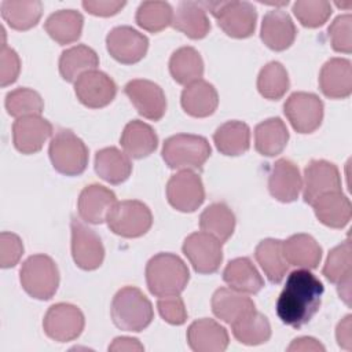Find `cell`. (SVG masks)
I'll list each match as a JSON object with an SVG mask.
<instances>
[{"label":"cell","instance_id":"1","mask_svg":"<svg viewBox=\"0 0 352 352\" xmlns=\"http://www.w3.org/2000/svg\"><path fill=\"white\" fill-rule=\"evenodd\" d=\"M324 287L305 268L289 274L276 301V315L287 326L300 329L319 311Z\"/></svg>","mask_w":352,"mask_h":352},{"label":"cell","instance_id":"2","mask_svg":"<svg viewBox=\"0 0 352 352\" xmlns=\"http://www.w3.org/2000/svg\"><path fill=\"white\" fill-rule=\"evenodd\" d=\"M190 280L184 261L173 253H158L146 265V282L151 294L157 297L180 294Z\"/></svg>","mask_w":352,"mask_h":352},{"label":"cell","instance_id":"3","mask_svg":"<svg viewBox=\"0 0 352 352\" xmlns=\"http://www.w3.org/2000/svg\"><path fill=\"white\" fill-rule=\"evenodd\" d=\"M110 311L114 324L125 331H142L154 318L150 300L135 286L120 289L113 297Z\"/></svg>","mask_w":352,"mask_h":352},{"label":"cell","instance_id":"4","mask_svg":"<svg viewBox=\"0 0 352 352\" xmlns=\"http://www.w3.org/2000/svg\"><path fill=\"white\" fill-rule=\"evenodd\" d=\"M209 142L199 135L177 133L168 138L162 146V158L172 169L195 170L202 169L210 157Z\"/></svg>","mask_w":352,"mask_h":352},{"label":"cell","instance_id":"5","mask_svg":"<svg viewBox=\"0 0 352 352\" xmlns=\"http://www.w3.org/2000/svg\"><path fill=\"white\" fill-rule=\"evenodd\" d=\"M23 290L33 298L50 300L59 286V271L47 254H33L25 260L19 271Z\"/></svg>","mask_w":352,"mask_h":352},{"label":"cell","instance_id":"6","mask_svg":"<svg viewBox=\"0 0 352 352\" xmlns=\"http://www.w3.org/2000/svg\"><path fill=\"white\" fill-rule=\"evenodd\" d=\"M205 10L217 19L221 30L234 38H246L256 29L257 12L249 1H204Z\"/></svg>","mask_w":352,"mask_h":352},{"label":"cell","instance_id":"7","mask_svg":"<svg viewBox=\"0 0 352 352\" xmlns=\"http://www.w3.org/2000/svg\"><path fill=\"white\" fill-rule=\"evenodd\" d=\"M50 160L55 170L66 176L81 175L88 165V147L70 129H59L51 139Z\"/></svg>","mask_w":352,"mask_h":352},{"label":"cell","instance_id":"8","mask_svg":"<svg viewBox=\"0 0 352 352\" xmlns=\"http://www.w3.org/2000/svg\"><path fill=\"white\" fill-rule=\"evenodd\" d=\"M109 228L124 238H138L144 235L153 224L151 210L138 199L117 201L106 217Z\"/></svg>","mask_w":352,"mask_h":352},{"label":"cell","instance_id":"9","mask_svg":"<svg viewBox=\"0 0 352 352\" xmlns=\"http://www.w3.org/2000/svg\"><path fill=\"white\" fill-rule=\"evenodd\" d=\"M84 324L85 319L81 309L67 302L51 305L43 320L45 334L58 342L76 340L82 333Z\"/></svg>","mask_w":352,"mask_h":352},{"label":"cell","instance_id":"10","mask_svg":"<svg viewBox=\"0 0 352 352\" xmlns=\"http://www.w3.org/2000/svg\"><path fill=\"white\" fill-rule=\"evenodd\" d=\"M285 116L298 133H312L323 120V102L311 92H294L283 104Z\"/></svg>","mask_w":352,"mask_h":352},{"label":"cell","instance_id":"11","mask_svg":"<svg viewBox=\"0 0 352 352\" xmlns=\"http://www.w3.org/2000/svg\"><path fill=\"white\" fill-rule=\"evenodd\" d=\"M182 249L198 274H213L223 261L221 242L204 231L190 234L184 239Z\"/></svg>","mask_w":352,"mask_h":352},{"label":"cell","instance_id":"12","mask_svg":"<svg viewBox=\"0 0 352 352\" xmlns=\"http://www.w3.org/2000/svg\"><path fill=\"white\" fill-rule=\"evenodd\" d=\"M166 198L179 212H195L205 199V188L201 177L192 170H179L166 184Z\"/></svg>","mask_w":352,"mask_h":352},{"label":"cell","instance_id":"13","mask_svg":"<svg viewBox=\"0 0 352 352\" xmlns=\"http://www.w3.org/2000/svg\"><path fill=\"white\" fill-rule=\"evenodd\" d=\"M70 228L72 256L77 267L85 271L99 268L104 258V248L99 235L77 217L72 219Z\"/></svg>","mask_w":352,"mask_h":352},{"label":"cell","instance_id":"14","mask_svg":"<svg viewBox=\"0 0 352 352\" xmlns=\"http://www.w3.org/2000/svg\"><path fill=\"white\" fill-rule=\"evenodd\" d=\"M109 54L124 65H132L144 58L148 38L132 26H116L106 37Z\"/></svg>","mask_w":352,"mask_h":352},{"label":"cell","instance_id":"15","mask_svg":"<svg viewBox=\"0 0 352 352\" xmlns=\"http://www.w3.org/2000/svg\"><path fill=\"white\" fill-rule=\"evenodd\" d=\"M74 92L84 106L100 109L113 102L117 94V85L104 72L94 69L85 72L76 80Z\"/></svg>","mask_w":352,"mask_h":352},{"label":"cell","instance_id":"16","mask_svg":"<svg viewBox=\"0 0 352 352\" xmlns=\"http://www.w3.org/2000/svg\"><path fill=\"white\" fill-rule=\"evenodd\" d=\"M124 92L138 113L144 118L158 121L164 117L166 111V98L158 84L150 80L136 78L126 82Z\"/></svg>","mask_w":352,"mask_h":352},{"label":"cell","instance_id":"17","mask_svg":"<svg viewBox=\"0 0 352 352\" xmlns=\"http://www.w3.org/2000/svg\"><path fill=\"white\" fill-rule=\"evenodd\" d=\"M341 191V176L338 168L324 160H312L304 169L302 198L312 205L323 194Z\"/></svg>","mask_w":352,"mask_h":352},{"label":"cell","instance_id":"18","mask_svg":"<svg viewBox=\"0 0 352 352\" xmlns=\"http://www.w3.org/2000/svg\"><path fill=\"white\" fill-rule=\"evenodd\" d=\"M52 133V125L40 116H25L16 118L12 125V142L22 154L40 151Z\"/></svg>","mask_w":352,"mask_h":352},{"label":"cell","instance_id":"19","mask_svg":"<svg viewBox=\"0 0 352 352\" xmlns=\"http://www.w3.org/2000/svg\"><path fill=\"white\" fill-rule=\"evenodd\" d=\"M319 88L330 99H345L352 92V65L345 58H331L320 69Z\"/></svg>","mask_w":352,"mask_h":352},{"label":"cell","instance_id":"20","mask_svg":"<svg viewBox=\"0 0 352 352\" xmlns=\"http://www.w3.org/2000/svg\"><path fill=\"white\" fill-rule=\"evenodd\" d=\"M302 188V179L294 162L286 158L278 160L270 172V194L280 202H293L298 198Z\"/></svg>","mask_w":352,"mask_h":352},{"label":"cell","instance_id":"21","mask_svg":"<svg viewBox=\"0 0 352 352\" xmlns=\"http://www.w3.org/2000/svg\"><path fill=\"white\" fill-rule=\"evenodd\" d=\"M228 341L226 327L209 318L198 319L187 329V342L195 352H223Z\"/></svg>","mask_w":352,"mask_h":352},{"label":"cell","instance_id":"22","mask_svg":"<svg viewBox=\"0 0 352 352\" xmlns=\"http://www.w3.org/2000/svg\"><path fill=\"white\" fill-rule=\"evenodd\" d=\"M116 202V194L110 188L100 184H89L82 188L78 197L80 219L89 224H102Z\"/></svg>","mask_w":352,"mask_h":352},{"label":"cell","instance_id":"23","mask_svg":"<svg viewBox=\"0 0 352 352\" xmlns=\"http://www.w3.org/2000/svg\"><path fill=\"white\" fill-rule=\"evenodd\" d=\"M297 30L290 15L283 10L268 11L261 22L260 37L263 43L274 51H285L296 38Z\"/></svg>","mask_w":352,"mask_h":352},{"label":"cell","instance_id":"24","mask_svg":"<svg viewBox=\"0 0 352 352\" xmlns=\"http://www.w3.org/2000/svg\"><path fill=\"white\" fill-rule=\"evenodd\" d=\"M180 102L183 110L188 116L204 118L213 114L217 109L219 95L210 82L201 78L186 85Z\"/></svg>","mask_w":352,"mask_h":352},{"label":"cell","instance_id":"25","mask_svg":"<svg viewBox=\"0 0 352 352\" xmlns=\"http://www.w3.org/2000/svg\"><path fill=\"white\" fill-rule=\"evenodd\" d=\"M120 143L125 154L135 160H140L155 151L158 136L148 124L140 120H132L125 125Z\"/></svg>","mask_w":352,"mask_h":352},{"label":"cell","instance_id":"26","mask_svg":"<svg viewBox=\"0 0 352 352\" xmlns=\"http://www.w3.org/2000/svg\"><path fill=\"white\" fill-rule=\"evenodd\" d=\"M318 220L331 228L345 227L352 216L351 201L342 191H331L323 194L312 204Z\"/></svg>","mask_w":352,"mask_h":352},{"label":"cell","instance_id":"27","mask_svg":"<svg viewBox=\"0 0 352 352\" xmlns=\"http://www.w3.org/2000/svg\"><path fill=\"white\" fill-rule=\"evenodd\" d=\"M283 256L289 265L314 270L322 260V248L308 234H294L282 241Z\"/></svg>","mask_w":352,"mask_h":352},{"label":"cell","instance_id":"28","mask_svg":"<svg viewBox=\"0 0 352 352\" xmlns=\"http://www.w3.org/2000/svg\"><path fill=\"white\" fill-rule=\"evenodd\" d=\"M172 26L194 40L204 38L210 30L206 10L198 1H180L173 14Z\"/></svg>","mask_w":352,"mask_h":352},{"label":"cell","instance_id":"29","mask_svg":"<svg viewBox=\"0 0 352 352\" xmlns=\"http://www.w3.org/2000/svg\"><path fill=\"white\" fill-rule=\"evenodd\" d=\"M223 279L231 289L241 293L256 294L264 286L260 272L249 257L231 260L223 271Z\"/></svg>","mask_w":352,"mask_h":352},{"label":"cell","instance_id":"30","mask_svg":"<svg viewBox=\"0 0 352 352\" xmlns=\"http://www.w3.org/2000/svg\"><path fill=\"white\" fill-rule=\"evenodd\" d=\"M95 172L110 184H121L129 177L132 162L117 147H106L95 154Z\"/></svg>","mask_w":352,"mask_h":352},{"label":"cell","instance_id":"31","mask_svg":"<svg viewBox=\"0 0 352 352\" xmlns=\"http://www.w3.org/2000/svg\"><path fill=\"white\" fill-rule=\"evenodd\" d=\"M289 140V131L279 117L261 121L254 128V147L265 157L280 154Z\"/></svg>","mask_w":352,"mask_h":352},{"label":"cell","instance_id":"32","mask_svg":"<svg viewBox=\"0 0 352 352\" xmlns=\"http://www.w3.org/2000/svg\"><path fill=\"white\" fill-rule=\"evenodd\" d=\"M253 309V300L231 287H220L212 296V311L226 323L231 324Z\"/></svg>","mask_w":352,"mask_h":352},{"label":"cell","instance_id":"33","mask_svg":"<svg viewBox=\"0 0 352 352\" xmlns=\"http://www.w3.org/2000/svg\"><path fill=\"white\" fill-rule=\"evenodd\" d=\"M82 25L84 16L78 11L59 10L47 18L44 29L52 40H55L60 45H65L74 43L80 38Z\"/></svg>","mask_w":352,"mask_h":352},{"label":"cell","instance_id":"34","mask_svg":"<svg viewBox=\"0 0 352 352\" xmlns=\"http://www.w3.org/2000/svg\"><path fill=\"white\" fill-rule=\"evenodd\" d=\"M213 142L224 155H242L250 147V129L242 121H227L214 131Z\"/></svg>","mask_w":352,"mask_h":352},{"label":"cell","instance_id":"35","mask_svg":"<svg viewBox=\"0 0 352 352\" xmlns=\"http://www.w3.org/2000/svg\"><path fill=\"white\" fill-rule=\"evenodd\" d=\"M99 65L98 54L88 45L78 44L67 48L59 58V73L63 80L76 82L85 72L96 69Z\"/></svg>","mask_w":352,"mask_h":352},{"label":"cell","instance_id":"36","mask_svg":"<svg viewBox=\"0 0 352 352\" xmlns=\"http://www.w3.org/2000/svg\"><path fill=\"white\" fill-rule=\"evenodd\" d=\"M169 72L177 84L188 85L201 80L204 74V60L192 47L177 48L169 59Z\"/></svg>","mask_w":352,"mask_h":352},{"label":"cell","instance_id":"37","mask_svg":"<svg viewBox=\"0 0 352 352\" xmlns=\"http://www.w3.org/2000/svg\"><path fill=\"white\" fill-rule=\"evenodd\" d=\"M254 257L260 264V267L263 268L270 282L272 283L282 282V279L285 278L289 270V264L282 250V241L274 239V238L263 239L256 246Z\"/></svg>","mask_w":352,"mask_h":352},{"label":"cell","instance_id":"38","mask_svg":"<svg viewBox=\"0 0 352 352\" xmlns=\"http://www.w3.org/2000/svg\"><path fill=\"white\" fill-rule=\"evenodd\" d=\"M3 19L15 30H28L37 25L43 14L38 0H4L0 6Z\"/></svg>","mask_w":352,"mask_h":352},{"label":"cell","instance_id":"39","mask_svg":"<svg viewBox=\"0 0 352 352\" xmlns=\"http://www.w3.org/2000/svg\"><path fill=\"white\" fill-rule=\"evenodd\" d=\"M234 337L245 345H260L270 340L271 324L261 312L253 309L231 323Z\"/></svg>","mask_w":352,"mask_h":352},{"label":"cell","instance_id":"40","mask_svg":"<svg viewBox=\"0 0 352 352\" xmlns=\"http://www.w3.org/2000/svg\"><path fill=\"white\" fill-rule=\"evenodd\" d=\"M199 227L204 232L213 235L223 243L228 241L234 232L235 214L226 204L214 202L201 213Z\"/></svg>","mask_w":352,"mask_h":352},{"label":"cell","instance_id":"41","mask_svg":"<svg viewBox=\"0 0 352 352\" xmlns=\"http://www.w3.org/2000/svg\"><path fill=\"white\" fill-rule=\"evenodd\" d=\"M136 23L151 33H158L172 25L173 10L166 1H143L136 10Z\"/></svg>","mask_w":352,"mask_h":352},{"label":"cell","instance_id":"42","mask_svg":"<svg viewBox=\"0 0 352 352\" xmlns=\"http://www.w3.org/2000/svg\"><path fill=\"white\" fill-rule=\"evenodd\" d=\"M257 89L265 99H280L289 89V76L285 66L276 60L267 63L258 73Z\"/></svg>","mask_w":352,"mask_h":352},{"label":"cell","instance_id":"43","mask_svg":"<svg viewBox=\"0 0 352 352\" xmlns=\"http://www.w3.org/2000/svg\"><path fill=\"white\" fill-rule=\"evenodd\" d=\"M322 272L329 282L336 285L351 279L352 248L349 239H345L342 243L337 245L330 250Z\"/></svg>","mask_w":352,"mask_h":352},{"label":"cell","instance_id":"44","mask_svg":"<svg viewBox=\"0 0 352 352\" xmlns=\"http://www.w3.org/2000/svg\"><path fill=\"white\" fill-rule=\"evenodd\" d=\"M6 109L10 116L21 118L25 116H40L44 102L38 92L30 88H16L7 94Z\"/></svg>","mask_w":352,"mask_h":352},{"label":"cell","instance_id":"45","mask_svg":"<svg viewBox=\"0 0 352 352\" xmlns=\"http://www.w3.org/2000/svg\"><path fill=\"white\" fill-rule=\"evenodd\" d=\"M293 12L305 28H319L331 15V4L324 0H298L293 4Z\"/></svg>","mask_w":352,"mask_h":352},{"label":"cell","instance_id":"46","mask_svg":"<svg viewBox=\"0 0 352 352\" xmlns=\"http://www.w3.org/2000/svg\"><path fill=\"white\" fill-rule=\"evenodd\" d=\"M352 15H338L329 26L327 34L334 51L351 54L352 51Z\"/></svg>","mask_w":352,"mask_h":352},{"label":"cell","instance_id":"47","mask_svg":"<svg viewBox=\"0 0 352 352\" xmlns=\"http://www.w3.org/2000/svg\"><path fill=\"white\" fill-rule=\"evenodd\" d=\"M23 254V243L14 232H1L0 235V265L11 268L18 264Z\"/></svg>","mask_w":352,"mask_h":352},{"label":"cell","instance_id":"48","mask_svg":"<svg viewBox=\"0 0 352 352\" xmlns=\"http://www.w3.org/2000/svg\"><path fill=\"white\" fill-rule=\"evenodd\" d=\"M157 308L161 318L169 324L179 326L187 320V311L179 294L160 297L157 301Z\"/></svg>","mask_w":352,"mask_h":352},{"label":"cell","instance_id":"49","mask_svg":"<svg viewBox=\"0 0 352 352\" xmlns=\"http://www.w3.org/2000/svg\"><path fill=\"white\" fill-rule=\"evenodd\" d=\"M21 72V60L18 54L7 47L6 41L3 40L1 43V50H0V85L7 87L18 78Z\"/></svg>","mask_w":352,"mask_h":352},{"label":"cell","instance_id":"50","mask_svg":"<svg viewBox=\"0 0 352 352\" xmlns=\"http://www.w3.org/2000/svg\"><path fill=\"white\" fill-rule=\"evenodd\" d=\"M125 1L120 0H85L82 7L92 15L98 16H111L122 10Z\"/></svg>","mask_w":352,"mask_h":352},{"label":"cell","instance_id":"51","mask_svg":"<svg viewBox=\"0 0 352 352\" xmlns=\"http://www.w3.org/2000/svg\"><path fill=\"white\" fill-rule=\"evenodd\" d=\"M337 342L341 348L351 351V342H352V333H351V315H346L337 326L336 330Z\"/></svg>","mask_w":352,"mask_h":352},{"label":"cell","instance_id":"52","mask_svg":"<svg viewBox=\"0 0 352 352\" xmlns=\"http://www.w3.org/2000/svg\"><path fill=\"white\" fill-rule=\"evenodd\" d=\"M287 351H324V346L316 341L315 338L312 337H300V338H296L293 340V342L289 345Z\"/></svg>","mask_w":352,"mask_h":352},{"label":"cell","instance_id":"53","mask_svg":"<svg viewBox=\"0 0 352 352\" xmlns=\"http://www.w3.org/2000/svg\"><path fill=\"white\" fill-rule=\"evenodd\" d=\"M144 346L136 340L131 337H117L109 345V351H143Z\"/></svg>","mask_w":352,"mask_h":352}]
</instances>
